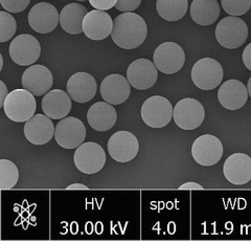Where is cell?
Listing matches in <instances>:
<instances>
[{
  "instance_id": "cell-1",
  "label": "cell",
  "mask_w": 251,
  "mask_h": 241,
  "mask_svg": "<svg viewBox=\"0 0 251 241\" xmlns=\"http://www.w3.org/2000/svg\"><path fill=\"white\" fill-rule=\"evenodd\" d=\"M148 35L145 19L138 14L126 12L113 20L111 38L113 42L124 50H134L143 44Z\"/></svg>"
},
{
  "instance_id": "cell-2",
  "label": "cell",
  "mask_w": 251,
  "mask_h": 241,
  "mask_svg": "<svg viewBox=\"0 0 251 241\" xmlns=\"http://www.w3.org/2000/svg\"><path fill=\"white\" fill-rule=\"evenodd\" d=\"M2 108L10 120L25 123L35 115L37 102L33 93L25 88L15 89L7 95Z\"/></svg>"
},
{
  "instance_id": "cell-3",
  "label": "cell",
  "mask_w": 251,
  "mask_h": 241,
  "mask_svg": "<svg viewBox=\"0 0 251 241\" xmlns=\"http://www.w3.org/2000/svg\"><path fill=\"white\" fill-rule=\"evenodd\" d=\"M216 38L220 45L228 50L239 49L248 38V27L238 16L223 18L216 27Z\"/></svg>"
},
{
  "instance_id": "cell-4",
  "label": "cell",
  "mask_w": 251,
  "mask_h": 241,
  "mask_svg": "<svg viewBox=\"0 0 251 241\" xmlns=\"http://www.w3.org/2000/svg\"><path fill=\"white\" fill-rule=\"evenodd\" d=\"M141 119L149 127L162 128L167 126L174 115V107L170 101L161 96L147 99L140 109Z\"/></svg>"
},
{
  "instance_id": "cell-5",
  "label": "cell",
  "mask_w": 251,
  "mask_h": 241,
  "mask_svg": "<svg viewBox=\"0 0 251 241\" xmlns=\"http://www.w3.org/2000/svg\"><path fill=\"white\" fill-rule=\"evenodd\" d=\"M75 165L84 174H96L106 164V153L101 146L93 143H83L74 154Z\"/></svg>"
},
{
  "instance_id": "cell-6",
  "label": "cell",
  "mask_w": 251,
  "mask_h": 241,
  "mask_svg": "<svg viewBox=\"0 0 251 241\" xmlns=\"http://www.w3.org/2000/svg\"><path fill=\"white\" fill-rule=\"evenodd\" d=\"M224 77L221 64L215 59L203 58L192 68V80L202 90H213L221 84Z\"/></svg>"
},
{
  "instance_id": "cell-7",
  "label": "cell",
  "mask_w": 251,
  "mask_h": 241,
  "mask_svg": "<svg viewBox=\"0 0 251 241\" xmlns=\"http://www.w3.org/2000/svg\"><path fill=\"white\" fill-rule=\"evenodd\" d=\"M153 62L162 74L178 73L184 65L185 54L183 49L175 42H164L154 52Z\"/></svg>"
},
{
  "instance_id": "cell-8",
  "label": "cell",
  "mask_w": 251,
  "mask_h": 241,
  "mask_svg": "<svg viewBox=\"0 0 251 241\" xmlns=\"http://www.w3.org/2000/svg\"><path fill=\"white\" fill-rule=\"evenodd\" d=\"M205 118V110L198 100L186 98L180 100L174 107L173 119L183 130H194L201 126Z\"/></svg>"
},
{
  "instance_id": "cell-9",
  "label": "cell",
  "mask_w": 251,
  "mask_h": 241,
  "mask_svg": "<svg viewBox=\"0 0 251 241\" xmlns=\"http://www.w3.org/2000/svg\"><path fill=\"white\" fill-rule=\"evenodd\" d=\"M86 138L84 123L75 116L62 119L54 130V139L64 149H76Z\"/></svg>"
},
{
  "instance_id": "cell-10",
  "label": "cell",
  "mask_w": 251,
  "mask_h": 241,
  "mask_svg": "<svg viewBox=\"0 0 251 241\" xmlns=\"http://www.w3.org/2000/svg\"><path fill=\"white\" fill-rule=\"evenodd\" d=\"M10 56L16 64L20 66L33 65L41 55V45L37 39L29 34L16 37L10 45Z\"/></svg>"
},
{
  "instance_id": "cell-11",
  "label": "cell",
  "mask_w": 251,
  "mask_h": 241,
  "mask_svg": "<svg viewBox=\"0 0 251 241\" xmlns=\"http://www.w3.org/2000/svg\"><path fill=\"white\" fill-rule=\"evenodd\" d=\"M192 155L194 160L201 166H214L222 159L223 145L217 136L204 134L194 142L192 146Z\"/></svg>"
},
{
  "instance_id": "cell-12",
  "label": "cell",
  "mask_w": 251,
  "mask_h": 241,
  "mask_svg": "<svg viewBox=\"0 0 251 241\" xmlns=\"http://www.w3.org/2000/svg\"><path fill=\"white\" fill-rule=\"evenodd\" d=\"M110 157L119 162H128L136 158L139 150L137 137L129 131L115 132L107 144Z\"/></svg>"
},
{
  "instance_id": "cell-13",
  "label": "cell",
  "mask_w": 251,
  "mask_h": 241,
  "mask_svg": "<svg viewBox=\"0 0 251 241\" xmlns=\"http://www.w3.org/2000/svg\"><path fill=\"white\" fill-rule=\"evenodd\" d=\"M127 79L132 87L146 90L153 87L158 79V69L148 59L133 61L127 69Z\"/></svg>"
},
{
  "instance_id": "cell-14",
  "label": "cell",
  "mask_w": 251,
  "mask_h": 241,
  "mask_svg": "<svg viewBox=\"0 0 251 241\" xmlns=\"http://www.w3.org/2000/svg\"><path fill=\"white\" fill-rule=\"evenodd\" d=\"M60 15L56 7L47 2H39L28 13V25L39 34H49L57 27Z\"/></svg>"
},
{
  "instance_id": "cell-15",
  "label": "cell",
  "mask_w": 251,
  "mask_h": 241,
  "mask_svg": "<svg viewBox=\"0 0 251 241\" xmlns=\"http://www.w3.org/2000/svg\"><path fill=\"white\" fill-rule=\"evenodd\" d=\"M22 86L35 97L45 95L53 84L52 74L49 68L41 64L30 65L22 75Z\"/></svg>"
},
{
  "instance_id": "cell-16",
  "label": "cell",
  "mask_w": 251,
  "mask_h": 241,
  "mask_svg": "<svg viewBox=\"0 0 251 241\" xmlns=\"http://www.w3.org/2000/svg\"><path fill=\"white\" fill-rule=\"evenodd\" d=\"M113 20L105 11L93 10L88 12L83 20V33L91 40L100 41L111 35Z\"/></svg>"
},
{
  "instance_id": "cell-17",
  "label": "cell",
  "mask_w": 251,
  "mask_h": 241,
  "mask_svg": "<svg viewBox=\"0 0 251 241\" xmlns=\"http://www.w3.org/2000/svg\"><path fill=\"white\" fill-rule=\"evenodd\" d=\"M100 96L106 102L112 105L125 103L130 97L131 84L122 75L112 74L107 76L100 87Z\"/></svg>"
},
{
  "instance_id": "cell-18",
  "label": "cell",
  "mask_w": 251,
  "mask_h": 241,
  "mask_svg": "<svg viewBox=\"0 0 251 241\" xmlns=\"http://www.w3.org/2000/svg\"><path fill=\"white\" fill-rule=\"evenodd\" d=\"M226 180L232 185L242 186L251 181V158L245 153H233L223 165Z\"/></svg>"
},
{
  "instance_id": "cell-19",
  "label": "cell",
  "mask_w": 251,
  "mask_h": 241,
  "mask_svg": "<svg viewBox=\"0 0 251 241\" xmlns=\"http://www.w3.org/2000/svg\"><path fill=\"white\" fill-rule=\"evenodd\" d=\"M66 90L75 102L87 103L97 95L98 84L90 74L80 72L69 78Z\"/></svg>"
},
{
  "instance_id": "cell-20",
  "label": "cell",
  "mask_w": 251,
  "mask_h": 241,
  "mask_svg": "<svg viewBox=\"0 0 251 241\" xmlns=\"http://www.w3.org/2000/svg\"><path fill=\"white\" fill-rule=\"evenodd\" d=\"M46 114H35L25 124V135L27 141L34 145H44L54 136L53 123Z\"/></svg>"
},
{
  "instance_id": "cell-21",
  "label": "cell",
  "mask_w": 251,
  "mask_h": 241,
  "mask_svg": "<svg viewBox=\"0 0 251 241\" xmlns=\"http://www.w3.org/2000/svg\"><path fill=\"white\" fill-rule=\"evenodd\" d=\"M248 89L239 80H228L224 82L218 90L220 104L228 110H238L247 103Z\"/></svg>"
},
{
  "instance_id": "cell-22",
  "label": "cell",
  "mask_w": 251,
  "mask_h": 241,
  "mask_svg": "<svg viewBox=\"0 0 251 241\" xmlns=\"http://www.w3.org/2000/svg\"><path fill=\"white\" fill-rule=\"evenodd\" d=\"M72 100L68 92L64 90H50L42 99V110L52 120H62L72 110Z\"/></svg>"
},
{
  "instance_id": "cell-23",
  "label": "cell",
  "mask_w": 251,
  "mask_h": 241,
  "mask_svg": "<svg viewBox=\"0 0 251 241\" xmlns=\"http://www.w3.org/2000/svg\"><path fill=\"white\" fill-rule=\"evenodd\" d=\"M116 119L117 114L114 107L106 101L94 103L87 112V121L90 127L100 132L113 128Z\"/></svg>"
},
{
  "instance_id": "cell-24",
  "label": "cell",
  "mask_w": 251,
  "mask_h": 241,
  "mask_svg": "<svg viewBox=\"0 0 251 241\" xmlns=\"http://www.w3.org/2000/svg\"><path fill=\"white\" fill-rule=\"evenodd\" d=\"M88 10L80 3H69L60 13V26L70 35L83 33V20Z\"/></svg>"
},
{
  "instance_id": "cell-25",
  "label": "cell",
  "mask_w": 251,
  "mask_h": 241,
  "mask_svg": "<svg viewBox=\"0 0 251 241\" xmlns=\"http://www.w3.org/2000/svg\"><path fill=\"white\" fill-rule=\"evenodd\" d=\"M190 12L192 19L197 25L207 27L218 20L221 7L217 0H194Z\"/></svg>"
},
{
  "instance_id": "cell-26",
  "label": "cell",
  "mask_w": 251,
  "mask_h": 241,
  "mask_svg": "<svg viewBox=\"0 0 251 241\" xmlns=\"http://www.w3.org/2000/svg\"><path fill=\"white\" fill-rule=\"evenodd\" d=\"M188 9L187 0H157L156 10L159 16L167 21L182 19Z\"/></svg>"
},
{
  "instance_id": "cell-27",
  "label": "cell",
  "mask_w": 251,
  "mask_h": 241,
  "mask_svg": "<svg viewBox=\"0 0 251 241\" xmlns=\"http://www.w3.org/2000/svg\"><path fill=\"white\" fill-rule=\"evenodd\" d=\"M19 180V170L13 161L0 160V189L9 190L14 188Z\"/></svg>"
},
{
  "instance_id": "cell-28",
  "label": "cell",
  "mask_w": 251,
  "mask_h": 241,
  "mask_svg": "<svg viewBox=\"0 0 251 241\" xmlns=\"http://www.w3.org/2000/svg\"><path fill=\"white\" fill-rule=\"evenodd\" d=\"M17 23L10 12H0V42H6L14 37Z\"/></svg>"
},
{
  "instance_id": "cell-29",
  "label": "cell",
  "mask_w": 251,
  "mask_h": 241,
  "mask_svg": "<svg viewBox=\"0 0 251 241\" xmlns=\"http://www.w3.org/2000/svg\"><path fill=\"white\" fill-rule=\"evenodd\" d=\"M223 10L230 16H242L251 7V0H221Z\"/></svg>"
},
{
  "instance_id": "cell-30",
  "label": "cell",
  "mask_w": 251,
  "mask_h": 241,
  "mask_svg": "<svg viewBox=\"0 0 251 241\" xmlns=\"http://www.w3.org/2000/svg\"><path fill=\"white\" fill-rule=\"evenodd\" d=\"M30 0H0L3 9L10 13H21L28 6Z\"/></svg>"
},
{
  "instance_id": "cell-31",
  "label": "cell",
  "mask_w": 251,
  "mask_h": 241,
  "mask_svg": "<svg viewBox=\"0 0 251 241\" xmlns=\"http://www.w3.org/2000/svg\"><path fill=\"white\" fill-rule=\"evenodd\" d=\"M141 3V0H117V3L115 4V9L120 12H133Z\"/></svg>"
},
{
  "instance_id": "cell-32",
  "label": "cell",
  "mask_w": 251,
  "mask_h": 241,
  "mask_svg": "<svg viewBox=\"0 0 251 241\" xmlns=\"http://www.w3.org/2000/svg\"><path fill=\"white\" fill-rule=\"evenodd\" d=\"M88 1L94 9L100 11H108L117 3V0H88Z\"/></svg>"
},
{
  "instance_id": "cell-33",
  "label": "cell",
  "mask_w": 251,
  "mask_h": 241,
  "mask_svg": "<svg viewBox=\"0 0 251 241\" xmlns=\"http://www.w3.org/2000/svg\"><path fill=\"white\" fill-rule=\"evenodd\" d=\"M243 62H244V65L251 71V43H249L243 52Z\"/></svg>"
},
{
  "instance_id": "cell-34",
  "label": "cell",
  "mask_w": 251,
  "mask_h": 241,
  "mask_svg": "<svg viewBox=\"0 0 251 241\" xmlns=\"http://www.w3.org/2000/svg\"><path fill=\"white\" fill-rule=\"evenodd\" d=\"M179 189L181 190H202L203 187L197 183H194V182H190V183H185L182 186L179 187Z\"/></svg>"
},
{
  "instance_id": "cell-35",
  "label": "cell",
  "mask_w": 251,
  "mask_h": 241,
  "mask_svg": "<svg viewBox=\"0 0 251 241\" xmlns=\"http://www.w3.org/2000/svg\"><path fill=\"white\" fill-rule=\"evenodd\" d=\"M0 85H1V93H0V107H3L4 101L7 97V95H9V92H7L6 86H5L3 81H0Z\"/></svg>"
},
{
  "instance_id": "cell-36",
  "label": "cell",
  "mask_w": 251,
  "mask_h": 241,
  "mask_svg": "<svg viewBox=\"0 0 251 241\" xmlns=\"http://www.w3.org/2000/svg\"><path fill=\"white\" fill-rule=\"evenodd\" d=\"M67 189H68V190H88V187L83 185V184L76 183V184L68 186Z\"/></svg>"
},
{
  "instance_id": "cell-37",
  "label": "cell",
  "mask_w": 251,
  "mask_h": 241,
  "mask_svg": "<svg viewBox=\"0 0 251 241\" xmlns=\"http://www.w3.org/2000/svg\"><path fill=\"white\" fill-rule=\"evenodd\" d=\"M247 89H248L249 96H250V98H251V77H250V79L248 80V83H247Z\"/></svg>"
},
{
  "instance_id": "cell-38",
  "label": "cell",
  "mask_w": 251,
  "mask_h": 241,
  "mask_svg": "<svg viewBox=\"0 0 251 241\" xmlns=\"http://www.w3.org/2000/svg\"><path fill=\"white\" fill-rule=\"evenodd\" d=\"M0 60H1V65H0V69H2V67H3V58H2L1 55H0Z\"/></svg>"
},
{
  "instance_id": "cell-39",
  "label": "cell",
  "mask_w": 251,
  "mask_h": 241,
  "mask_svg": "<svg viewBox=\"0 0 251 241\" xmlns=\"http://www.w3.org/2000/svg\"><path fill=\"white\" fill-rule=\"evenodd\" d=\"M76 1H86V0H76Z\"/></svg>"
}]
</instances>
